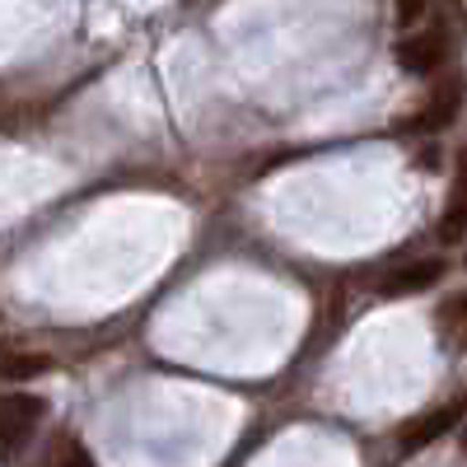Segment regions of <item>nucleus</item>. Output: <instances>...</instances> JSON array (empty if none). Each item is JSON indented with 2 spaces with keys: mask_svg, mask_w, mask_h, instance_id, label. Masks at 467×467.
I'll list each match as a JSON object with an SVG mask.
<instances>
[{
  "mask_svg": "<svg viewBox=\"0 0 467 467\" xmlns=\"http://www.w3.org/2000/svg\"><path fill=\"white\" fill-rule=\"evenodd\" d=\"M52 462H89V449H85L80 440H70V435H61V444L52 449Z\"/></svg>",
  "mask_w": 467,
  "mask_h": 467,
  "instance_id": "nucleus-9",
  "label": "nucleus"
},
{
  "mask_svg": "<svg viewBox=\"0 0 467 467\" xmlns=\"http://www.w3.org/2000/svg\"><path fill=\"white\" fill-rule=\"evenodd\" d=\"M462 234H467V150L458 154V173H453L449 202H444V215H440V239L444 244H458Z\"/></svg>",
  "mask_w": 467,
  "mask_h": 467,
  "instance_id": "nucleus-6",
  "label": "nucleus"
},
{
  "mask_svg": "<svg viewBox=\"0 0 467 467\" xmlns=\"http://www.w3.org/2000/svg\"><path fill=\"white\" fill-rule=\"evenodd\" d=\"M444 281V262L440 257H420V262H407L398 271H388L383 276V295H420V290H431Z\"/></svg>",
  "mask_w": 467,
  "mask_h": 467,
  "instance_id": "nucleus-4",
  "label": "nucleus"
},
{
  "mask_svg": "<svg viewBox=\"0 0 467 467\" xmlns=\"http://www.w3.org/2000/svg\"><path fill=\"white\" fill-rule=\"evenodd\" d=\"M462 411H467V393H462V398H453V402H444V407H431L420 420H407V425H402V449L411 453V449L435 444L440 435H449L453 425L462 420Z\"/></svg>",
  "mask_w": 467,
  "mask_h": 467,
  "instance_id": "nucleus-2",
  "label": "nucleus"
},
{
  "mask_svg": "<svg viewBox=\"0 0 467 467\" xmlns=\"http://www.w3.org/2000/svg\"><path fill=\"white\" fill-rule=\"evenodd\" d=\"M52 360L47 356H33V350H15V356L5 360V379H28V374H43Z\"/></svg>",
  "mask_w": 467,
  "mask_h": 467,
  "instance_id": "nucleus-8",
  "label": "nucleus"
},
{
  "mask_svg": "<svg viewBox=\"0 0 467 467\" xmlns=\"http://www.w3.org/2000/svg\"><path fill=\"white\" fill-rule=\"evenodd\" d=\"M458 103H462V80L453 75L449 85H440V89L431 94V103H425L407 127H411V131H444L453 117H458Z\"/></svg>",
  "mask_w": 467,
  "mask_h": 467,
  "instance_id": "nucleus-5",
  "label": "nucleus"
},
{
  "mask_svg": "<svg viewBox=\"0 0 467 467\" xmlns=\"http://www.w3.org/2000/svg\"><path fill=\"white\" fill-rule=\"evenodd\" d=\"M440 61H444V28H425L398 43V66L411 75H431Z\"/></svg>",
  "mask_w": 467,
  "mask_h": 467,
  "instance_id": "nucleus-3",
  "label": "nucleus"
},
{
  "mask_svg": "<svg viewBox=\"0 0 467 467\" xmlns=\"http://www.w3.org/2000/svg\"><path fill=\"white\" fill-rule=\"evenodd\" d=\"M440 327H444V337L467 341V290H462V295H449V299L440 304Z\"/></svg>",
  "mask_w": 467,
  "mask_h": 467,
  "instance_id": "nucleus-7",
  "label": "nucleus"
},
{
  "mask_svg": "<svg viewBox=\"0 0 467 467\" xmlns=\"http://www.w3.org/2000/svg\"><path fill=\"white\" fill-rule=\"evenodd\" d=\"M393 5H398V24H407V28L425 15V0H393Z\"/></svg>",
  "mask_w": 467,
  "mask_h": 467,
  "instance_id": "nucleus-10",
  "label": "nucleus"
},
{
  "mask_svg": "<svg viewBox=\"0 0 467 467\" xmlns=\"http://www.w3.org/2000/svg\"><path fill=\"white\" fill-rule=\"evenodd\" d=\"M47 416V402L43 398H28V393H10L5 402H0V449L15 453L33 431H37V420Z\"/></svg>",
  "mask_w": 467,
  "mask_h": 467,
  "instance_id": "nucleus-1",
  "label": "nucleus"
}]
</instances>
